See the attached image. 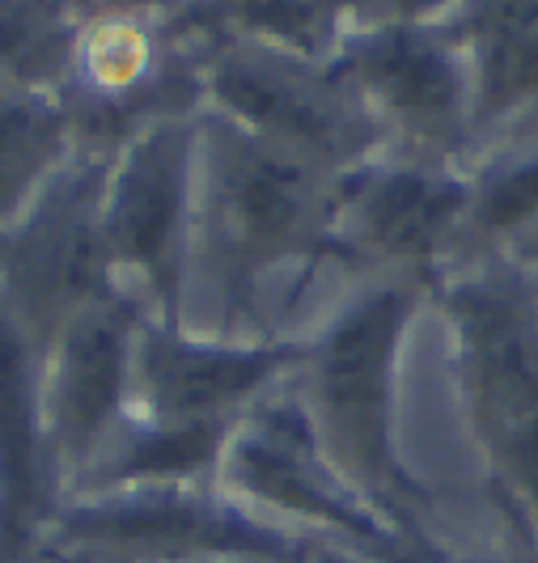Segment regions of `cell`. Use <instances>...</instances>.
<instances>
[{
  "mask_svg": "<svg viewBox=\"0 0 538 563\" xmlns=\"http://www.w3.org/2000/svg\"><path fill=\"white\" fill-rule=\"evenodd\" d=\"M336 199V174L199 107L196 233L183 327L229 339L284 335L263 306L267 288L281 276L306 288L322 263H340Z\"/></svg>",
  "mask_w": 538,
  "mask_h": 563,
  "instance_id": "6da1fadb",
  "label": "cell"
},
{
  "mask_svg": "<svg viewBox=\"0 0 538 563\" xmlns=\"http://www.w3.org/2000/svg\"><path fill=\"white\" fill-rule=\"evenodd\" d=\"M432 301L425 284L398 276H361L356 288L306 335V361L293 386L314 437L348 483L377 505L403 534L437 547L428 534V487L398 441L403 356L420 310Z\"/></svg>",
  "mask_w": 538,
  "mask_h": 563,
  "instance_id": "7a4b0ae2",
  "label": "cell"
},
{
  "mask_svg": "<svg viewBox=\"0 0 538 563\" xmlns=\"http://www.w3.org/2000/svg\"><path fill=\"white\" fill-rule=\"evenodd\" d=\"M450 335L453 390L492 496L538 563V276L526 254L458 263L432 288Z\"/></svg>",
  "mask_w": 538,
  "mask_h": 563,
  "instance_id": "3957f363",
  "label": "cell"
},
{
  "mask_svg": "<svg viewBox=\"0 0 538 563\" xmlns=\"http://www.w3.org/2000/svg\"><path fill=\"white\" fill-rule=\"evenodd\" d=\"M217 487L246 512L310 538L348 563H450L441 547L416 542L348 483L288 382L233 428Z\"/></svg>",
  "mask_w": 538,
  "mask_h": 563,
  "instance_id": "277c9868",
  "label": "cell"
},
{
  "mask_svg": "<svg viewBox=\"0 0 538 563\" xmlns=\"http://www.w3.org/2000/svg\"><path fill=\"white\" fill-rule=\"evenodd\" d=\"M217 483H149L64 496L34 563H336ZM348 563V560H343Z\"/></svg>",
  "mask_w": 538,
  "mask_h": 563,
  "instance_id": "5b68a950",
  "label": "cell"
},
{
  "mask_svg": "<svg viewBox=\"0 0 538 563\" xmlns=\"http://www.w3.org/2000/svg\"><path fill=\"white\" fill-rule=\"evenodd\" d=\"M196 22L204 30V111L221 114L259 141L276 144L336 178L386 153L377 119L356 98V89L343 81L336 64H314L255 38H242L226 30L217 4H196Z\"/></svg>",
  "mask_w": 538,
  "mask_h": 563,
  "instance_id": "8992f818",
  "label": "cell"
},
{
  "mask_svg": "<svg viewBox=\"0 0 538 563\" xmlns=\"http://www.w3.org/2000/svg\"><path fill=\"white\" fill-rule=\"evenodd\" d=\"M336 68L377 119L386 148L432 162H471L475 93L453 4L356 9Z\"/></svg>",
  "mask_w": 538,
  "mask_h": 563,
  "instance_id": "52a82bcc",
  "label": "cell"
},
{
  "mask_svg": "<svg viewBox=\"0 0 538 563\" xmlns=\"http://www.w3.org/2000/svg\"><path fill=\"white\" fill-rule=\"evenodd\" d=\"M199 111L162 114L107 162L102 238L111 276L153 322L187 318L196 233Z\"/></svg>",
  "mask_w": 538,
  "mask_h": 563,
  "instance_id": "ba28073f",
  "label": "cell"
},
{
  "mask_svg": "<svg viewBox=\"0 0 538 563\" xmlns=\"http://www.w3.org/2000/svg\"><path fill=\"white\" fill-rule=\"evenodd\" d=\"M111 153L81 148L9 229H0V301L39 352L81 310L123 297L102 238Z\"/></svg>",
  "mask_w": 538,
  "mask_h": 563,
  "instance_id": "9c48e42d",
  "label": "cell"
},
{
  "mask_svg": "<svg viewBox=\"0 0 538 563\" xmlns=\"http://www.w3.org/2000/svg\"><path fill=\"white\" fill-rule=\"evenodd\" d=\"M466 217V166L386 148L340 178L336 251L365 276H398L432 292L462 263Z\"/></svg>",
  "mask_w": 538,
  "mask_h": 563,
  "instance_id": "30bf717a",
  "label": "cell"
},
{
  "mask_svg": "<svg viewBox=\"0 0 538 563\" xmlns=\"http://www.w3.org/2000/svg\"><path fill=\"white\" fill-rule=\"evenodd\" d=\"M301 361L306 335L229 339L144 318L132 365V420L233 437L263 398L297 377Z\"/></svg>",
  "mask_w": 538,
  "mask_h": 563,
  "instance_id": "8fae6325",
  "label": "cell"
},
{
  "mask_svg": "<svg viewBox=\"0 0 538 563\" xmlns=\"http://www.w3.org/2000/svg\"><path fill=\"white\" fill-rule=\"evenodd\" d=\"M144 310L107 297L43 347V423L64 496L86 479L132 420V365Z\"/></svg>",
  "mask_w": 538,
  "mask_h": 563,
  "instance_id": "7c38bea8",
  "label": "cell"
},
{
  "mask_svg": "<svg viewBox=\"0 0 538 563\" xmlns=\"http://www.w3.org/2000/svg\"><path fill=\"white\" fill-rule=\"evenodd\" d=\"M64 500L43 423V352L0 301V563H34Z\"/></svg>",
  "mask_w": 538,
  "mask_h": 563,
  "instance_id": "4fadbf2b",
  "label": "cell"
},
{
  "mask_svg": "<svg viewBox=\"0 0 538 563\" xmlns=\"http://www.w3.org/2000/svg\"><path fill=\"white\" fill-rule=\"evenodd\" d=\"M453 26L471 59L475 157L526 128H538V0L453 4Z\"/></svg>",
  "mask_w": 538,
  "mask_h": 563,
  "instance_id": "5bb4252c",
  "label": "cell"
},
{
  "mask_svg": "<svg viewBox=\"0 0 538 563\" xmlns=\"http://www.w3.org/2000/svg\"><path fill=\"white\" fill-rule=\"evenodd\" d=\"M81 153V128L64 93L0 85V229H9Z\"/></svg>",
  "mask_w": 538,
  "mask_h": 563,
  "instance_id": "9a60e30c",
  "label": "cell"
},
{
  "mask_svg": "<svg viewBox=\"0 0 538 563\" xmlns=\"http://www.w3.org/2000/svg\"><path fill=\"white\" fill-rule=\"evenodd\" d=\"M471 174V217H466V258L521 254L538 242V128L492 144L466 162Z\"/></svg>",
  "mask_w": 538,
  "mask_h": 563,
  "instance_id": "2e32d148",
  "label": "cell"
},
{
  "mask_svg": "<svg viewBox=\"0 0 538 563\" xmlns=\"http://www.w3.org/2000/svg\"><path fill=\"white\" fill-rule=\"evenodd\" d=\"M86 9L0 0V85H30L64 93L81 38Z\"/></svg>",
  "mask_w": 538,
  "mask_h": 563,
  "instance_id": "e0dca14e",
  "label": "cell"
},
{
  "mask_svg": "<svg viewBox=\"0 0 538 563\" xmlns=\"http://www.w3.org/2000/svg\"><path fill=\"white\" fill-rule=\"evenodd\" d=\"M217 13L233 34L314 64H336L356 22V9L340 4H217Z\"/></svg>",
  "mask_w": 538,
  "mask_h": 563,
  "instance_id": "ac0fdd59",
  "label": "cell"
},
{
  "mask_svg": "<svg viewBox=\"0 0 538 563\" xmlns=\"http://www.w3.org/2000/svg\"><path fill=\"white\" fill-rule=\"evenodd\" d=\"M526 258L535 263V276H538V242H535V251H526Z\"/></svg>",
  "mask_w": 538,
  "mask_h": 563,
  "instance_id": "d6986e66",
  "label": "cell"
}]
</instances>
